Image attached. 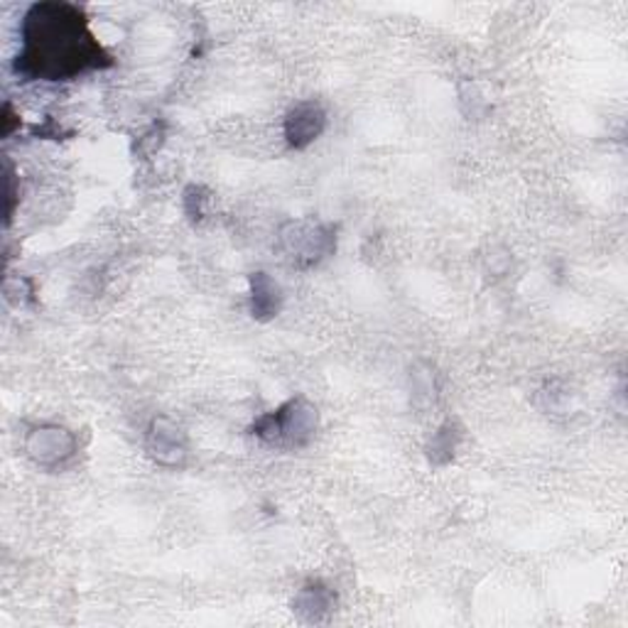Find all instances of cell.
<instances>
[{"label":"cell","mask_w":628,"mask_h":628,"mask_svg":"<svg viewBox=\"0 0 628 628\" xmlns=\"http://www.w3.org/2000/svg\"><path fill=\"white\" fill-rule=\"evenodd\" d=\"M319 430V410L310 400L297 396L273 413H265L251 425V435L267 447L305 449Z\"/></svg>","instance_id":"2"},{"label":"cell","mask_w":628,"mask_h":628,"mask_svg":"<svg viewBox=\"0 0 628 628\" xmlns=\"http://www.w3.org/2000/svg\"><path fill=\"white\" fill-rule=\"evenodd\" d=\"M3 295L10 305L20 310V307L35 302V283L25 275H8L3 283Z\"/></svg>","instance_id":"11"},{"label":"cell","mask_w":628,"mask_h":628,"mask_svg":"<svg viewBox=\"0 0 628 628\" xmlns=\"http://www.w3.org/2000/svg\"><path fill=\"white\" fill-rule=\"evenodd\" d=\"M162 140H164V130L162 126H152L146 136L138 138V152L140 156H152V152H158L160 146H162Z\"/></svg>","instance_id":"12"},{"label":"cell","mask_w":628,"mask_h":628,"mask_svg":"<svg viewBox=\"0 0 628 628\" xmlns=\"http://www.w3.org/2000/svg\"><path fill=\"white\" fill-rule=\"evenodd\" d=\"M79 452V439L75 432L57 422H43L27 432L25 455L35 467L55 471L67 467Z\"/></svg>","instance_id":"4"},{"label":"cell","mask_w":628,"mask_h":628,"mask_svg":"<svg viewBox=\"0 0 628 628\" xmlns=\"http://www.w3.org/2000/svg\"><path fill=\"white\" fill-rule=\"evenodd\" d=\"M116 65L91 33L84 8L65 0H45L27 8L20 25V53L13 75L20 81H75L89 71Z\"/></svg>","instance_id":"1"},{"label":"cell","mask_w":628,"mask_h":628,"mask_svg":"<svg viewBox=\"0 0 628 628\" xmlns=\"http://www.w3.org/2000/svg\"><path fill=\"white\" fill-rule=\"evenodd\" d=\"M327 126H329V116L319 101L315 99L300 101V104H295L290 111L285 113V121H283L285 142L293 150H307L312 142L322 138Z\"/></svg>","instance_id":"6"},{"label":"cell","mask_w":628,"mask_h":628,"mask_svg":"<svg viewBox=\"0 0 628 628\" xmlns=\"http://www.w3.org/2000/svg\"><path fill=\"white\" fill-rule=\"evenodd\" d=\"M285 293L273 275L263 271L249 275V312L255 322H273L283 312Z\"/></svg>","instance_id":"7"},{"label":"cell","mask_w":628,"mask_h":628,"mask_svg":"<svg viewBox=\"0 0 628 628\" xmlns=\"http://www.w3.org/2000/svg\"><path fill=\"white\" fill-rule=\"evenodd\" d=\"M336 609V594L322 580H310L300 586L293 600V614L305 624L324 621Z\"/></svg>","instance_id":"8"},{"label":"cell","mask_w":628,"mask_h":628,"mask_svg":"<svg viewBox=\"0 0 628 628\" xmlns=\"http://www.w3.org/2000/svg\"><path fill=\"white\" fill-rule=\"evenodd\" d=\"M277 246L287 263L300 271H312L336 253V231L332 224L312 219V216L290 219L277 231Z\"/></svg>","instance_id":"3"},{"label":"cell","mask_w":628,"mask_h":628,"mask_svg":"<svg viewBox=\"0 0 628 628\" xmlns=\"http://www.w3.org/2000/svg\"><path fill=\"white\" fill-rule=\"evenodd\" d=\"M461 439H465V430H461L459 422L455 420L442 422V425L432 432V437L425 447L430 465H435V467L452 465L459 452Z\"/></svg>","instance_id":"9"},{"label":"cell","mask_w":628,"mask_h":628,"mask_svg":"<svg viewBox=\"0 0 628 628\" xmlns=\"http://www.w3.org/2000/svg\"><path fill=\"white\" fill-rule=\"evenodd\" d=\"M146 455L162 469H182L190 461V437L172 418L158 415L146 430Z\"/></svg>","instance_id":"5"},{"label":"cell","mask_w":628,"mask_h":628,"mask_svg":"<svg viewBox=\"0 0 628 628\" xmlns=\"http://www.w3.org/2000/svg\"><path fill=\"white\" fill-rule=\"evenodd\" d=\"M212 199L214 197L207 187H202V184H190V187L182 194V207H184V214H187V219L194 224L207 219Z\"/></svg>","instance_id":"10"},{"label":"cell","mask_w":628,"mask_h":628,"mask_svg":"<svg viewBox=\"0 0 628 628\" xmlns=\"http://www.w3.org/2000/svg\"><path fill=\"white\" fill-rule=\"evenodd\" d=\"M0 123H3V138H10L15 130H20V126H23V121H20V116L10 104L3 106V118H0Z\"/></svg>","instance_id":"14"},{"label":"cell","mask_w":628,"mask_h":628,"mask_svg":"<svg viewBox=\"0 0 628 628\" xmlns=\"http://www.w3.org/2000/svg\"><path fill=\"white\" fill-rule=\"evenodd\" d=\"M5 197H8V207H5V219H13L15 212V202H18V192H15V174H13V164L5 160Z\"/></svg>","instance_id":"13"}]
</instances>
